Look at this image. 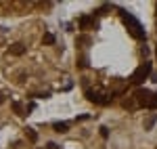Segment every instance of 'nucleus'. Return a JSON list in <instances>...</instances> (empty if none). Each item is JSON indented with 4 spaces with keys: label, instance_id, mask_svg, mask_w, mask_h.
I'll return each mask as SVG.
<instances>
[{
    "label": "nucleus",
    "instance_id": "5",
    "mask_svg": "<svg viewBox=\"0 0 157 149\" xmlns=\"http://www.w3.org/2000/svg\"><path fill=\"white\" fill-rule=\"evenodd\" d=\"M23 53H25V46L21 44V42H15V44L11 46V55H15V57H21Z\"/></svg>",
    "mask_w": 157,
    "mask_h": 149
},
{
    "label": "nucleus",
    "instance_id": "11",
    "mask_svg": "<svg viewBox=\"0 0 157 149\" xmlns=\"http://www.w3.org/2000/svg\"><path fill=\"white\" fill-rule=\"evenodd\" d=\"M155 120H157V116H155V113H151V116H149V120L145 122V130H151L153 124H155Z\"/></svg>",
    "mask_w": 157,
    "mask_h": 149
},
{
    "label": "nucleus",
    "instance_id": "14",
    "mask_svg": "<svg viewBox=\"0 0 157 149\" xmlns=\"http://www.w3.org/2000/svg\"><path fill=\"white\" fill-rule=\"evenodd\" d=\"M78 42H82V44H90V38H86V36H82Z\"/></svg>",
    "mask_w": 157,
    "mask_h": 149
},
{
    "label": "nucleus",
    "instance_id": "17",
    "mask_svg": "<svg viewBox=\"0 0 157 149\" xmlns=\"http://www.w3.org/2000/svg\"><path fill=\"white\" fill-rule=\"evenodd\" d=\"M2 103H4V95H0V105H2Z\"/></svg>",
    "mask_w": 157,
    "mask_h": 149
},
{
    "label": "nucleus",
    "instance_id": "4",
    "mask_svg": "<svg viewBox=\"0 0 157 149\" xmlns=\"http://www.w3.org/2000/svg\"><path fill=\"white\" fill-rule=\"evenodd\" d=\"M86 97H88V101H92V103H98V105H107L109 97L107 95H103L101 90H86Z\"/></svg>",
    "mask_w": 157,
    "mask_h": 149
},
{
    "label": "nucleus",
    "instance_id": "15",
    "mask_svg": "<svg viewBox=\"0 0 157 149\" xmlns=\"http://www.w3.org/2000/svg\"><path fill=\"white\" fill-rule=\"evenodd\" d=\"M86 65H88V63H86V59H84V57H82V59L78 61V67H86Z\"/></svg>",
    "mask_w": 157,
    "mask_h": 149
},
{
    "label": "nucleus",
    "instance_id": "13",
    "mask_svg": "<svg viewBox=\"0 0 157 149\" xmlns=\"http://www.w3.org/2000/svg\"><path fill=\"white\" fill-rule=\"evenodd\" d=\"M149 107H151V109H155V107H157V92L153 95V97H151V103H149Z\"/></svg>",
    "mask_w": 157,
    "mask_h": 149
},
{
    "label": "nucleus",
    "instance_id": "10",
    "mask_svg": "<svg viewBox=\"0 0 157 149\" xmlns=\"http://www.w3.org/2000/svg\"><path fill=\"white\" fill-rule=\"evenodd\" d=\"M25 135H27V139H29L32 143H36V141H38V132L34 130V128H25Z\"/></svg>",
    "mask_w": 157,
    "mask_h": 149
},
{
    "label": "nucleus",
    "instance_id": "1",
    "mask_svg": "<svg viewBox=\"0 0 157 149\" xmlns=\"http://www.w3.org/2000/svg\"><path fill=\"white\" fill-rule=\"evenodd\" d=\"M120 15H121V19H124V23L128 25L130 34H132L136 40H145V29H143V25L138 23V21H136V19H134V17H132L128 11H124V9L120 11Z\"/></svg>",
    "mask_w": 157,
    "mask_h": 149
},
{
    "label": "nucleus",
    "instance_id": "3",
    "mask_svg": "<svg viewBox=\"0 0 157 149\" xmlns=\"http://www.w3.org/2000/svg\"><path fill=\"white\" fill-rule=\"evenodd\" d=\"M151 90H147V88H138L136 92L132 95V99L136 105H145V107H149V103H151Z\"/></svg>",
    "mask_w": 157,
    "mask_h": 149
},
{
    "label": "nucleus",
    "instance_id": "16",
    "mask_svg": "<svg viewBox=\"0 0 157 149\" xmlns=\"http://www.w3.org/2000/svg\"><path fill=\"white\" fill-rule=\"evenodd\" d=\"M46 149H59V145H57V143H48V145H46Z\"/></svg>",
    "mask_w": 157,
    "mask_h": 149
},
{
    "label": "nucleus",
    "instance_id": "9",
    "mask_svg": "<svg viewBox=\"0 0 157 149\" xmlns=\"http://www.w3.org/2000/svg\"><path fill=\"white\" fill-rule=\"evenodd\" d=\"M42 42H44V44H55V42H57V38H55V34H52V32H46V34H44V38H42Z\"/></svg>",
    "mask_w": 157,
    "mask_h": 149
},
{
    "label": "nucleus",
    "instance_id": "2",
    "mask_svg": "<svg viewBox=\"0 0 157 149\" xmlns=\"http://www.w3.org/2000/svg\"><path fill=\"white\" fill-rule=\"evenodd\" d=\"M149 76H151V63L145 61V63H143V65H140V67H138V69L132 74V78H130V80H132L134 84H143V82H145V78H149Z\"/></svg>",
    "mask_w": 157,
    "mask_h": 149
},
{
    "label": "nucleus",
    "instance_id": "12",
    "mask_svg": "<svg viewBox=\"0 0 157 149\" xmlns=\"http://www.w3.org/2000/svg\"><path fill=\"white\" fill-rule=\"evenodd\" d=\"M98 130H101V137H103V139H107V137H109V128H107V126H101Z\"/></svg>",
    "mask_w": 157,
    "mask_h": 149
},
{
    "label": "nucleus",
    "instance_id": "8",
    "mask_svg": "<svg viewBox=\"0 0 157 149\" xmlns=\"http://www.w3.org/2000/svg\"><path fill=\"white\" fill-rule=\"evenodd\" d=\"M11 105H13V112L17 113V116H25V112H23V105H21L19 101H13Z\"/></svg>",
    "mask_w": 157,
    "mask_h": 149
},
{
    "label": "nucleus",
    "instance_id": "7",
    "mask_svg": "<svg viewBox=\"0 0 157 149\" xmlns=\"http://www.w3.org/2000/svg\"><path fill=\"white\" fill-rule=\"evenodd\" d=\"M52 128H55L57 132H67V130H69V124H67V122H55Z\"/></svg>",
    "mask_w": 157,
    "mask_h": 149
},
{
    "label": "nucleus",
    "instance_id": "6",
    "mask_svg": "<svg viewBox=\"0 0 157 149\" xmlns=\"http://www.w3.org/2000/svg\"><path fill=\"white\" fill-rule=\"evenodd\" d=\"M92 25H94V19H92V17H88V15H84V17L80 19V27H82V29H90Z\"/></svg>",
    "mask_w": 157,
    "mask_h": 149
}]
</instances>
